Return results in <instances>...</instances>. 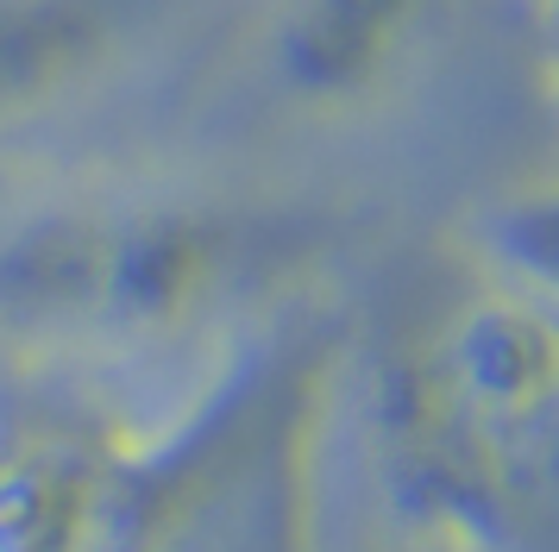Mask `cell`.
<instances>
[{
    "label": "cell",
    "instance_id": "cell-1",
    "mask_svg": "<svg viewBox=\"0 0 559 552\" xmlns=\"http://www.w3.org/2000/svg\"><path fill=\"white\" fill-rule=\"evenodd\" d=\"M378 452L440 552H559V314L503 276L453 296L383 364Z\"/></svg>",
    "mask_w": 559,
    "mask_h": 552
},
{
    "label": "cell",
    "instance_id": "cell-2",
    "mask_svg": "<svg viewBox=\"0 0 559 552\" xmlns=\"http://www.w3.org/2000/svg\"><path fill=\"white\" fill-rule=\"evenodd\" d=\"M246 226L189 207H63L0 245V308L76 333H177L233 296Z\"/></svg>",
    "mask_w": 559,
    "mask_h": 552
},
{
    "label": "cell",
    "instance_id": "cell-3",
    "mask_svg": "<svg viewBox=\"0 0 559 552\" xmlns=\"http://www.w3.org/2000/svg\"><path fill=\"white\" fill-rule=\"evenodd\" d=\"M182 452H114L82 433H0V552H139Z\"/></svg>",
    "mask_w": 559,
    "mask_h": 552
},
{
    "label": "cell",
    "instance_id": "cell-4",
    "mask_svg": "<svg viewBox=\"0 0 559 552\" xmlns=\"http://www.w3.org/2000/svg\"><path fill=\"white\" fill-rule=\"evenodd\" d=\"M120 45V0H0V125L32 120Z\"/></svg>",
    "mask_w": 559,
    "mask_h": 552
},
{
    "label": "cell",
    "instance_id": "cell-5",
    "mask_svg": "<svg viewBox=\"0 0 559 552\" xmlns=\"http://www.w3.org/2000/svg\"><path fill=\"white\" fill-rule=\"evenodd\" d=\"M428 0H296L283 25V75L314 100L371 88L415 38Z\"/></svg>",
    "mask_w": 559,
    "mask_h": 552
},
{
    "label": "cell",
    "instance_id": "cell-6",
    "mask_svg": "<svg viewBox=\"0 0 559 552\" xmlns=\"http://www.w3.org/2000/svg\"><path fill=\"white\" fill-rule=\"evenodd\" d=\"M484 264L559 314V182L503 201L484 220Z\"/></svg>",
    "mask_w": 559,
    "mask_h": 552
},
{
    "label": "cell",
    "instance_id": "cell-7",
    "mask_svg": "<svg viewBox=\"0 0 559 552\" xmlns=\"http://www.w3.org/2000/svg\"><path fill=\"white\" fill-rule=\"evenodd\" d=\"M554 7H559V0H554Z\"/></svg>",
    "mask_w": 559,
    "mask_h": 552
}]
</instances>
